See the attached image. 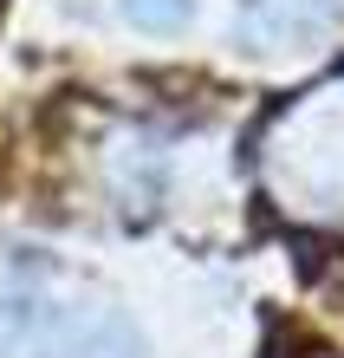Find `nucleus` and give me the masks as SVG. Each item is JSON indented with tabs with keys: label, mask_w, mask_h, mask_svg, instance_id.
<instances>
[{
	"label": "nucleus",
	"mask_w": 344,
	"mask_h": 358,
	"mask_svg": "<svg viewBox=\"0 0 344 358\" xmlns=\"http://www.w3.org/2000/svg\"><path fill=\"white\" fill-rule=\"evenodd\" d=\"M338 27V0H253L247 39L260 52H306Z\"/></svg>",
	"instance_id": "3"
},
{
	"label": "nucleus",
	"mask_w": 344,
	"mask_h": 358,
	"mask_svg": "<svg viewBox=\"0 0 344 358\" xmlns=\"http://www.w3.org/2000/svg\"><path fill=\"white\" fill-rule=\"evenodd\" d=\"M46 358H143L137 326L117 306L98 300H59L52 306V345Z\"/></svg>",
	"instance_id": "2"
},
{
	"label": "nucleus",
	"mask_w": 344,
	"mask_h": 358,
	"mask_svg": "<svg viewBox=\"0 0 344 358\" xmlns=\"http://www.w3.org/2000/svg\"><path fill=\"white\" fill-rule=\"evenodd\" d=\"M267 176L299 215H344V78L299 98L267 143Z\"/></svg>",
	"instance_id": "1"
},
{
	"label": "nucleus",
	"mask_w": 344,
	"mask_h": 358,
	"mask_svg": "<svg viewBox=\"0 0 344 358\" xmlns=\"http://www.w3.org/2000/svg\"><path fill=\"white\" fill-rule=\"evenodd\" d=\"M111 182H117L124 208H149V202L163 196V150H156L149 137L117 143V157H111Z\"/></svg>",
	"instance_id": "5"
},
{
	"label": "nucleus",
	"mask_w": 344,
	"mask_h": 358,
	"mask_svg": "<svg viewBox=\"0 0 344 358\" xmlns=\"http://www.w3.org/2000/svg\"><path fill=\"white\" fill-rule=\"evenodd\" d=\"M52 306L59 300H46V293H7L0 300V358H46Z\"/></svg>",
	"instance_id": "4"
},
{
	"label": "nucleus",
	"mask_w": 344,
	"mask_h": 358,
	"mask_svg": "<svg viewBox=\"0 0 344 358\" xmlns=\"http://www.w3.org/2000/svg\"><path fill=\"white\" fill-rule=\"evenodd\" d=\"M188 13H195V0H124V20L137 33H182Z\"/></svg>",
	"instance_id": "6"
}]
</instances>
